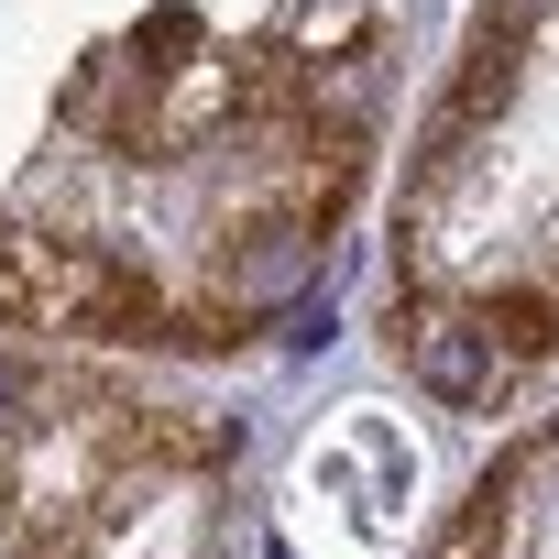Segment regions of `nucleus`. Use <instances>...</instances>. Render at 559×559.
<instances>
[{
  "mask_svg": "<svg viewBox=\"0 0 559 559\" xmlns=\"http://www.w3.org/2000/svg\"><path fill=\"white\" fill-rule=\"evenodd\" d=\"M165 286L132 263V252H110V241H45V330H67V341H165Z\"/></svg>",
  "mask_w": 559,
  "mask_h": 559,
  "instance_id": "1",
  "label": "nucleus"
},
{
  "mask_svg": "<svg viewBox=\"0 0 559 559\" xmlns=\"http://www.w3.org/2000/svg\"><path fill=\"white\" fill-rule=\"evenodd\" d=\"M395 352H406V373H417L439 406H493V384H504V352H493L472 319L428 308V286H395Z\"/></svg>",
  "mask_w": 559,
  "mask_h": 559,
  "instance_id": "2",
  "label": "nucleus"
},
{
  "mask_svg": "<svg viewBox=\"0 0 559 559\" xmlns=\"http://www.w3.org/2000/svg\"><path fill=\"white\" fill-rule=\"evenodd\" d=\"M319 241H330V230H308L297 209L252 198V209L219 230V297H241V308H297L308 263H319Z\"/></svg>",
  "mask_w": 559,
  "mask_h": 559,
  "instance_id": "3",
  "label": "nucleus"
},
{
  "mask_svg": "<svg viewBox=\"0 0 559 559\" xmlns=\"http://www.w3.org/2000/svg\"><path fill=\"white\" fill-rule=\"evenodd\" d=\"M472 330H483L504 362H548V352H559V274H548V286H493V297L472 308Z\"/></svg>",
  "mask_w": 559,
  "mask_h": 559,
  "instance_id": "4",
  "label": "nucleus"
},
{
  "mask_svg": "<svg viewBox=\"0 0 559 559\" xmlns=\"http://www.w3.org/2000/svg\"><path fill=\"white\" fill-rule=\"evenodd\" d=\"M0 330H45V230L0 219Z\"/></svg>",
  "mask_w": 559,
  "mask_h": 559,
  "instance_id": "5",
  "label": "nucleus"
},
{
  "mask_svg": "<svg viewBox=\"0 0 559 559\" xmlns=\"http://www.w3.org/2000/svg\"><path fill=\"white\" fill-rule=\"evenodd\" d=\"M252 341V308L241 297H187V308H165V341L154 352H241Z\"/></svg>",
  "mask_w": 559,
  "mask_h": 559,
  "instance_id": "6",
  "label": "nucleus"
},
{
  "mask_svg": "<svg viewBox=\"0 0 559 559\" xmlns=\"http://www.w3.org/2000/svg\"><path fill=\"white\" fill-rule=\"evenodd\" d=\"M187 56H209V34H198V12H176V0H165V12H143V34H132V78H187Z\"/></svg>",
  "mask_w": 559,
  "mask_h": 559,
  "instance_id": "7",
  "label": "nucleus"
},
{
  "mask_svg": "<svg viewBox=\"0 0 559 559\" xmlns=\"http://www.w3.org/2000/svg\"><path fill=\"white\" fill-rule=\"evenodd\" d=\"M439 559H504V493H493V483H483V504L439 537Z\"/></svg>",
  "mask_w": 559,
  "mask_h": 559,
  "instance_id": "8",
  "label": "nucleus"
}]
</instances>
